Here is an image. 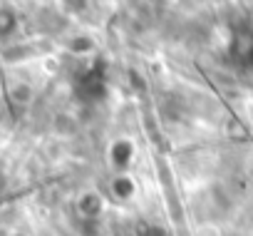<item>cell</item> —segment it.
Listing matches in <instances>:
<instances>
[{"label":"cell","mask_w":253,"mask_h":236,"mask_svg":"<svg viewBox=\"0 0 253 236\" xmlns=\"http://www.w3.org/2000/svg\"><path fill=\"white\" fill-rule=\"evenodd\" d=\"M13 28V15L8 10H0V33H8Z\"/></svg>","instance_id":"cell-1"}]
</instances>
